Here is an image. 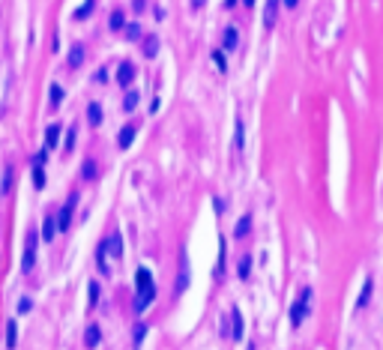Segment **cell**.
Returning a JSON list of instances; mask_svg holds the SVG:
<instances>
[{
	"instance_id": "1",
	"label": "cell",
	"mask_w": 383,
	"mask_h": 350,
	"mask_svg": "<svg viewBox=\"0 0 383 350\" xmlns=\"http://www.w3.org/2000/svg\"><path fill=\"white\" fill-rule=\"evenodd\" d=\"M135 287H138V293H135V311L141 314L144 308H150V302L156 300V285H153V275H150V270H138L135 272Z\"/></svg>"
},
{
	"instance_id": "2",
	"label": "cell",
	"mask_w": 383,
	"mask_h": 350,
	"mask_svg": "<svg viewBox=\"0 0 383 350\" xmlns=\"http://www.w3.org/2000/svg\"><path fill=\"white\" fill-rule=\"evenodd\" d=\"M311 302H315V290H311V287H303V290H300V300L293 302V308H290V323H293V326H303L305 314L311 311Z\"/></svg>"
},
{
	"instance_id": "3",
	"label": "cell",
	"mask_w": 383,
	"mask_h": 350,
	"mask_svg": "<svg viewBox=\"0 0 383 350\" xmlns=\"http://www.w3.org/2000/svg\"><path fill=\"white\" fill-rule=\"evenodd\" d=\"M75 204H78V191H72V195L66 198V204H63V209H60V216H54V219H57V231H60V234H63V231H69V224H72Z\"/></svg>"
},
{
	"instance_id": "4",
	"label": "cell",
	"mask_w": 383,
	"mask_h": 350,
	"mask_svg": "<svg viewBox=\"0 0 383 350\" xmlns=\"http://www.w3.org/2000/svg\"><path fill=\"white\" fill-rule=\"evenodd\" d=\"M36 242H39V234L30 231L27 239H24V257H21V272H30L33 264H36Z\"/></svg>"
},
{
	"instance_id": "5",
	"label": "cell",
	"mask_w": 383,
	"mask_h": 350,
	"mask_svg": "<svg viewBox=\"0 0 383 350\" xmlns=\"http://www.w3.org/2000/svg\"><path fill=\"white\" fill-rule=\"evenodd\" d=\"M102 246H105L111 257H123V237H120V231H114L108 239H102Z\"/></svg>"
},
{
	"instance_id": "6",
	"label": "cell",
	"mask_w": 383,
	"mask_h": 350,
	"mask_svg": "<svg viewBox=\"0 0 383 350\" xmlns=\"http://www.w3.org/2000/svg\"><path fill=\"white\" fill-rule=\"evenodd\" d=\"M84 60H87V51H84V45H81V42L69 48V57H66V66H69V69H81V66H84Z\"/></svg>"
},
{
	"instance_id": "7",
	"label": "cell",
	"mask_w": 383,
	"mask_h": 350,
	"mask_svg": "<svg viewBox=\"0 0 383 350\" xmlns=\"http://www.w3.org/2000/svg\"><path fill=\"white\" fill-rule=\"evenodd\" d=\"M135 135H138V126L135 123H126L123 129H120V135H117V147L120 150H129L132 141H135Z\"/></svg>"
},
{
	"instance_id": "8",
	"label": "cell",
	"mask_w": 383,
	"mask_h": 350,
	"mask_svg": "<svg viewBox=\"0 0 383 350\" xmlns=\"http://www.w3.org/2000/svg\"><path fill=\"white\" fill-rule=\"evenodd\" d=\"M135 75H138V69L132 63H120V69H117V84L120 87H129L135 81Z\"/></svg>"
},
{
	"instance_id": "9",
	"label": "cell",
	"mask_w": 383,
	"mask_h": 350,
	"mask_svg": "<svg viewBox=\"0 0 383 350\" xmlns=\"http://www.w3.org/2000/svg\"><path fill=\"white\" fill-rule=\"evenodd\" d=\"M141 51H144V57H156V54H159V36H156V33L144 36L141 39Z\"/></svg>"
},
{
	"instance_id": "10",
	"label": "cell",
	"mask_w": 383,
	"mask_h": 350,
	"mask_svg": "<svg viewBox=\"0 0 383 350\" xmlns=\"http://www.w3.org/2000/svg\"><path fill=\"white\" fill-rule=\"evenodd\" d=\"M222 48H224V51H237V48H239V33H237V27H228V30H224Z\"/></svg>"
},
{
	"instance_id": "11",
	"label": "cell",
	"mask_w": 383,
	"mask_h": 350,
	"mask_svg": "<svg viewBox=\"0 0 383 350\" xmlns=\"http://www.w3.org/2000/svg\"><path fill=\"white\" fill-rule=\"evenodd\" d=\"M231 323H234L231 335H234V338H242V332H246V320H242V314H239V308H237V305L231 308Z\"/></svg>"
},
{
	"instance_id": "12",
	"label": "cell",
	"mask_w": 383,
	"mask_h": 350,
	"mask_svg": "<svg viewBox=\"0 0 383 350\" xmlns=\"http://www.w3.org/2000/svg\"><path fill=\"white\" fill-rule=\"evenodd\" d=\"M54 237H57V219L48 213V216H45V222H42V239H45V242H51Z\"/></svg>"
},
{
	"instance_id": "13",
	"label": "cell",
	"mask_w": 383,
	"mask_h": 350,
	"mask_svg": "<svg viewBox=\"0 0 383 350\" xmlns=\"http://www.w3.org/2000/svg\"><path fill=\"white\" fill-rule=\"evenodd\" d=\"M57 144H60V126L51 123V126L45 129V150H54Z\"/></svg>"
},
{
	"instance_id": "14",
	"label": "cell",
	"mask_w": 383,
	"mask_h": 350,
	"mask_svg": "<svg viewBox=\"0 0 383 350\" xmlns=\"http://www.w3.org/2000/svg\"><path fill=\"white\" fill-rule=\"evenodd\" d=\"M186 285H189V257L183 255V257H180V278H177V293H183V290H186Z\"/></svg>"
},
{
	"instance_id": "15",
	"label": "cell",
	"mask_w": 383,
	"mask_h": 350,
	"mask_svg": "<svg viewBox=\"0 0 383 350\" xmlns=\"http://www.w3.org/2000/svg\"><path fill=\"white\" fill-rule=\"evenodd\" d=\"M87 123H90V126H99V123H102V105H99V102H90V105H87Z\"/></svg>"
},
{
	"instance_id": "16",
	"label": "cell",
	"mask_w": 383,
	"mask_h": 350,
	"mask_svg": "<svg viewBox=\"0 0 383 350\" xmlns=\"http://www.w3.org/2000/svg\"><path fill=\"white\" fill-rule=\"evenodd\" d=\"M15 344H18V323L9 320L6 323V350H15Z\"/></svg>"
},
{
	"instance_id": "17",
	"label": "cell",
	"mask_w": 383,
	"mask_h": 350,
	"mask_svg": "<svg viewBox=\"0 0 383 350\" xmlns=\"http://www.w3.org/2000/svg\"><path fill=\"white\" fill-rule=\"evenodd\" d=\"M275 12H278V0H267V6H264V24L267 27L275 24Z\"/></svg>"
},
{
	"instance_id": "18",
	"label": "cell",
	"mask_w": 383,
	"mask_h": 350,
	"mask_svg": "<svg viewBox=\"0 0 383 350\" xmlns=\"http://www.w3.org/2000/svg\"><path fill=\"white\" fill-rule=\"evenodd\" d=\"M249 231H252V216L246 213V216H242L239 222H237V227H234V237L239 239V237H249Z\"/></svg>"
},
{
	"instance_id": "19",
	"label": "cell",
	"mask_w": 383,
	"mask_h": 350,
	"mask_svg": "<svg viewBox=\"0 0 383 350\" xmlns=\"http://www.w3.org/2000/svg\"><path fill=\"white\" fill-rule=\"evenodd\" d=\"M102 341V329L99 326H87V332H84V344L87 347H96Z\"/></svg>"
},
{
	"instance_id": "20",
	"label": "cell",
	"mask_w": 383,
	"mask_h": 350,
	"mask_svg": "<svg viewBox=\"0 0 383 350\" xmlns=\"http://www.w3.org/2000/svg\"><path fill=\"white\" fill-rule=\"evenodd\" d=\"M114 33H120V30H123L126 27V15H123V9H114L111 12V24H108Z\"/></svg>"
},
{
	"instance_id": "21",
	"label": "cell",
	"mask_w": 383,
	"mask_h": 350,
	"mask_svg": "<svg viewBox=\"0 0 383 350\" xmlns=\"http://www.w3.org/2000/svg\"><path fill=\"white\" fill-rule=\"evenodd\" d=\"M371 290H374V282H371V278H365V285H362V293H359V308H365V305H368V300H371Z\"/></svg>"
},
{
	"instance_id": "22",
	"label": "cell",
	"mask_w": 383,
	"mask_h": 350,
	"mask_svg": "<svg viewBox=\"0 0 383 350\" xmlns=\"http://www.w3.org/2000/svg\"><path fill=\"white\" fill-rule=\"evenodd\" d=\"M138 102H141V93H138V90H129L126 99H123V111H126V114L135 111V108H138Z\"/></svg>"
},
{
	"instance_id": "23",
	"label": "cell",
	"mask_w": 383,
	"mask_h": 350,
	"mask_svg": "<svg viewBox=\"0 0 383 350\" xmlns=\"http://www.w3.org/2000/svg\"><path fill=\"white\" fill-rule=\"evenodd\" d=\"M93 9H96V0H87L84 6H78V9H75V15H72V18H75V21H84V18H87V15H90Z\"/></svg>"
},
{
	"instance_id": "24",
	"label": "cell",
	"mask_w": 383,
	"mask_h": 350,
	"mask_svg": "<svg viewBox=\"0 0 383 350\" xmlns=\"http://www.w3.org/2000/svg\"><path fill=\"white\" fill-rule=\"evenodd\" d=\"M96 174H99V165H96L93 159H87L84 168H81V177H84V180H96Z\"/></svg>"
},
{
	"instance_id": "25",
	"label": "cell",
	"mask_w": 383,
	"mask_h": 350,
	"mask_svg": "<svg viewBox=\"0 0 383 350\" xmlns=\"http://www.w3.org/2000/svg\"><path fill=\"white\" fill-rule=\"evenodd\" d=\"M249 272H252V257H249V255H242V257H239V264H237V275H239V278H249Z\"/></svg>"
},
{
	"instance_id": "26",
	"label": "cell",
	"mask_w": 383,
	"mask_h": 350,
	"mask_svg": "<svg viewBox=\"0 0 383 350\" xmlns=\"http://www.w3.org/2000/svg\"><path fill=\"white\" fill-rule=\"evenodd\" d=\"M48 93H51V99H48V102H51V108H57V105L63 102V96H66L60 84H51V90H48Z\"/></svg>"
},
{
	"instance_id": "27",
	"label": "cell",
	"mask_w": 383,
	"mask_h": 350,
	"mask_svg": "<svg viewBox=\"0 0 383 350\" xmlns=\"http://www.w3.org/2000/svg\"><path fill=\"white\" fill-rule=\"evenodd\" d=\"M242 144H246V129H242V120H237V129H234V147L242 150Z\"/></svg>"
},
{
	"instance_id": "28",
	"label": "cell",
	"mask_w": 383,
	"mask_h": 350,
	"mask_svg": "<svg viewBox=\"0 0 383 350\" xmlns=\"http://www.w3.org/2000/svg\"><path fill=\"white\" fill-rule=\"evenodd\" d=\"M33 186H36V189H45V168H36V165H33Z\"/></svg>"
},
{
	"instance_id": "29",
	"label": "cell",
	"mask_w": 383,
	"mask_h": 350,
	"mask_svg": "<svg viewBox=\"0 0 383 350\" xmlns=\"http://www.w3.org/2000/svg\"><path fill=\"white\" fill-rule=\"evenodd\" d=\"M75 138H78V132H75V126H72V129L66 132V144H63L66 153H72V150H75Z\"/></svg>"
},
{
	"instance_id": "30",
	"label": "cell",
	"mask_w": 383,
	"mask_h": 350,
	"mask_svg": "<svg viewBox=\"0 0 383 350\" xmlns=\"http://www.w3.org/2000/svg\"><path fill=\"white\" fill-rule=\"evenodd\" d=\"M9 183H12V168L3 171V183H0V195H9Z\"/></svg>"
},
{
	"instance_id": "31",
	"label": "cell",
	"mask_w": 383,
	"mask_h": 350,
	"mask_svg": "<svg viewBox=\"0 0 383 350\" xmlns=\"http://www.w3.org/2000/svg\"><path fill=\"white\" fill-rule=\"evenodd\" d=\"M45 162H48V150L42 147L36 156H33V165H36V168H45Z\"/></svg>"
},
{
	"instance_id": "32",
	"label": "cell",
	"mask_w": 383,
	"mask_h": 350,
	"mask_svg": "<svg viewBox=\"0 0 383 350\" xmlns=\"http://www.w3.org/2000/svg\"><path fill=\"white\" fill-rule=\"evenodd\" d=\"M123 30H126V36H129V39H141V27H138V24H126Z\"/></svg>"
},
{
	"instance_id": "33",
	"label": "cell",
	"mask_w": 383,
	"mask_h": 350,
	"mask_svg": "<svg viewBox=\"0 0 383 350\" xmlns=\"http://www.w3.org/2000/svg\"><path fill=\"white\" fill-rule=\"evenodd\" d=\"M224 272V239H222V246H219V264H216V275Z\"/></svg>"
},
{
	"instance_id": "34",
	"label": "cell",
	"mask_w": 383,
	"mask_h": 350,
	"mask_svg": "<svg viewBox=\"0 0 383 350\" xmlns=\"http://www.w3.org/2000/svg\"><path fill=\"white\" fill-rule=\"evenodd\" d=\"M144 335H147V323H138V329H135V344H141Z\"/></svg>"
},
{
	"instance_id": "35",
	"label": "cell",
	"mask_w": 383,
	"mask_h": 350,
	"mask_svg": "<svg viewBox=\"0 0 383 350\" xmlns=\"http://www.w3.org/2000/svg\"><path fill=\"white\" fill-rule=\"evenodd\" d=\"M87 290H90V305H96V302H99V285L90 282V287H87Z\"/></svg>"
},
{
	"instance_id": "36",
	"label": "cell",
	"mask_w": 383,
	"mask_h": 350,
	"mask_svg": "<svg viewBox=\"0 0 383 350\" xmlns=\"http://www.w3.org/2000/svg\"><path fill=\"white\" fill-rule=\"evenodd\" d=\"M213 60H216V66L222 69V72L228 69V63H224V54H222V51H213Z\"/></svg>"
},
{
	"instance_id": "37",
	"label": "cell",
	"mask_w": 383,
	"mask_h": 350,
	"mask_svg": "<svg viewBox=\"0 0 383 350\" xmlns=\"http://www.w3.org/2000/svg\"><path fill=\"white\" fill-rule=\"evenodd\" d=\"M18 311H21V314H27V311H30V300H27V296L18 302Z\"/></svg>"
},
{
	"instance_id": "38",
	"label": "cell",
	"mask_w": 383,
	"mask_h": 350,
	"mask_svg": "<svg viewBox=\"0 0 383 350\" xmlns=\"http://www.w3.org/2000/svg\"><path fill=\"white\" fill-rule=\"evenodd\" d=\"M282 3H285L287 9H293V6H297V3H300V0H282Z\"/></svg>"
},
{
	"instance_id": "39",
	"label": "cell",
	"mask_w": 383,
	"mask_h": 350,
	"mask_svg": "<svg viewBox=\"0 0 383 350\" xmlns=\"http://www.w3.org/2000/svg\"><path fill=\"white\" fill-rule=\"evenodd\" d=\"M144 3H147V0H135L132 6H135V9H144Z\"/></svg>"
},
{
	"instance_id": "40",
	"label": "cell",
	"mask_w": 383,
	"mask_h": 350,
	"mask_svg": "<svg viewBox=\"0 0 383 350\" xmlns=\"http://www.w3.org/2000/svg\"><path fill=\"white\" fill-rule=\"evenodd\" d=\"M255 3H257V0H242V6H249V9H252Z\"/></svg>"
}]
</instances>
